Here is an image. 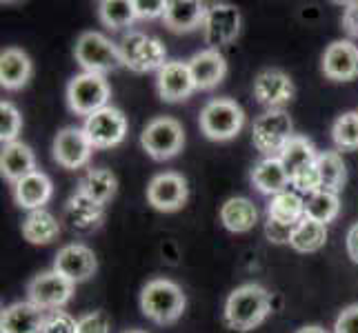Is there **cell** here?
<instances>
[{
    "label": "cell",
    "mask_w": 358,
    "mask_h": 333,
    "mask_svg": "<svg viewBox=\"0 0 358 333\" xmlns=\"http://www.w3.org/2000/svg\"><path fill=\"white\" fill-rule=\"evenodd\" d=\"M271 298L265 287L247 282L229 293L225 302V323L234 331H252L269 316Z\"/></svg>",
    "instance_id": "6da1fadb"
},
{
    "label": "cell",
    "mask_w": 358,
    "mask_h": 333,
    "mask_svg": "<svg viewBox=\"0 0 358 333\" xmlns=\"http://www.w3.org/2000/svg\"><path fill=\"white\" fill-rule=\"evenodd\" d=\"M185 304L187 300H185L182 289L165 278L150 280L141 291V309L156 325L176 323L185 311Z\"/></svg>",
    "instance_id": "7a4b0ae2"
},
{
    "label": "cell",
    "mask_w": 358,
    "mask_h": 333,
    "mask_svg": "<svg viewBox=\"0 0 358 333\" xmlns=\"http://www.w3.org/2000/svg\"><path fill=\"white\" fill-rule=\"evenodd\" d=\"M73 56H76L78 65L87 73H101V76H105L107 71L125 67L120 47L98 31L80 34L76 40V49H73Z\"/></svg>",
    "instance_id": "3957f363"
},
{
    "label": "cell",
    "mask_w": 358,
    "mask_h": 333,
    "mask_svg": "<svg viewBox=\"0 0 358 333\" xmlns=\"http://www.w3.org/2000/svg\"><path fill=\"white\" fill-rule=\"evenodd\" d=\"M294 138V125L287 111L269 109L263 116H258L252 127L254 147L267 158H278L287 142Z\"/></svg>",
    "instance_id": "277c9868"
},
{
    "label": "cell",
    "mask_w": 358,
    "mask_h": 333,
    "mask_svg": "<svg viewBox=\"0 0 358 333\" xmlns=\"http://www.w3.org/2000/svg\"><path fill=\"white\" fill-rule=\"evenodd\" d=\"M245 125V111L229 98H214L201 111V129L209 140H231Z\"/></svg>",
    "instance_id": "5b68a950"
},
{
    "label": "cell",
    "mask_w": 358,
    "mask_h": 333,
    "mask_svg": "<svg viewBox=\"0 0 358 333\" xmlns=\"http://www.w3.org/2000/svg\"><path fill=\"white\" fill-rule=\"evenodd\" d=\"M120 54L125 60V67L136 73L163 69L167 65V49L158 38L145 36L143 31H129L120 40Z\"/></svg>",
    "instance_id": "8992f818"
},
{
    "label": "cell",
    "mask_w": 358,
    "mask_h": 333,
    "mask_svg": "<svg viewBox=\"0 0 358 333\" xmlns=\"http://www.w3.org/2000/svg\"><path fill=\"white\" fill-rule=\"evenodd\" d=\"M109 82L101 73H87L83 71L78 76H73L67 87V103L73 114L78 116H92L96 111H101L109 101Z\"/></svg>",
    "instance_id": "52a82bcc"
},
{
    "label": "cell",
    "mask_w": 358,
    "mask_h": 333,
    "mask_svg": "<svg viewBox=\"0 0 358 333\" xmlns=\"http://www.w3.org/2000/svg\"><path fill=\"white\" fill-rule=\"evenodd\" d=\"M143 149L154 160H169L174 158L185 145L182 125L174 118H156L147 125L141 133Z\"/></svg>",
    "instance_id": "ba28073f"
},
{
    "label": "cell",
    "mask_w": 358,
    "mask_h": 333,
    "mask_svg": "<svg viewBox=\"0 0 358 333\" xmlns=\"http://www.w3.org/2000/svg\"><path fill=\"white\" fill-rule=\"evenodd\" d=\"M27 295L29 302L41 306L43 311L63 309L73 295V282L67 280L65 276H60L56 269L43 271V274H38L29 282Z\"/></svg>",
    "instance_id": "9c48e42d"
},
{
    "label": "cell",
    "mask_w": 358,
    "mask_h": 333,
    "mask_svg": "<svg viewBox=\"0 0 358 333\" xmlns=\"http://www.w3.org/2000/svg\"><path fill=\"white\" fill-rule=\"evenodd\" d=\"M85 133L96 149H109L118 142L125 140L127 133V118L116 107H105L92 114L85 120Z\"/></svg>",
    "instance_id": "30bf717a"
},
{
    "label": "cell",
    "mask_w": 358,
    "mask_h": 333,
    "mask_svg": "<svg viewBox=\"0 0 358 333\" xmlns=\"http://www.w3.org/2000/svg\"><path fill=\"white\" fill-rule=\"evenodd\" d=\"M205 43L209 49H216L229 45L241 31V14L234 5L225 3H216L207 9V18H205Z\"/></svg>",
    "instance_id": "8fae6325"
},
{
    "label": "cell",
    "mask_w": 358,
    "mask_h": 333,
    "mask_svg": "<svg viewBox=\"0 0 358 333\" xmlns=\"http://www.w3.org/2000/svg\"><path fill=\"white\" fill-rule=\"evenodd\" d=\"M94 145L90 142L85 129L67 127L54 140V160L65 169H80L90 163Z\"/></svg>",
    "instance_id": "7c38bea8"
},
{
    "label": "cell",
    "mask_w": 358,
    "mask_h": 333,
    "mask_svg": "<svg viewBox=\"0 0 358 333\" xmlns=\"http://www.w3.org/2000/svg\"><path fill=\"white\" fill-rule=\"evenodd\" d=\"M147 202L158 212H178L187 202V182L174 171L158 174L147 187Z\"/></svg>",
    "instance_id": "4fadbf2b"
},
{
    "label": "cell",
    "mask_w": 358,
    "mask_h": 333,
    "mask_svg": "<svg viewBox=\"0 0 358 333\" xmlns=\"http://www.w3.org/2000/svg\"><path fill=\"white\" fill-rule=\"evenodd\" d=\"M254 98L269 109H280L294 98V82L285 71L265 69L254 80Z\"/></svg>",
    "instance_id": "5bb4252c"
},
{
    "label": "cell",
    "mask_w": 358,
    "mask_h": 333,
    "mask_svg": "<svg viewBox=\"0 0 358 333\" xmlns=\"http://www.w3.org/2000/svg\"><path fill=\"white\" fill-rule=\"evenodd\" d=\"M96 267H98L96 256L90 246H85V244L63 246V249L56 253V260H54V269L60 276L71 280L73 285L90 280L96 274Z\"/></svg>",
    "instance_id": "9a60e30c"
},
{
    "label": "cell",
    "mask_w": 358,
    "mask_h": 333,
    "mask_svg": "<svg viewBox=\"0 0 358 333\" xmlns=\"http://www.w3.org/2000/svg\"><path fill=\"white\" fill-rule=\"evenodd\" d=\"M323 73L338 82L358 78V47L350 40L331 43L323 54Z\"/></svg>",
    "instance_id": "2e32d148"
},
{
    "label": "cell",
    "mask_w": 358,
    "mask_h": 333,
    "mask_svg": "<svg viewBox=\"0 0 358 333\" xmlns=\"http://www.w3.org/2000/svg\"><path fill=\"white\" fill-rule=\"evenodd\" d=\"M196 84L192 80L189 65L180 60H171L158 71V94L167 103H180L189 98Z\"/></svg>",
    "instance_id": "e0dca14e"
},
{
    "label": "cell",
    "mask_w": 358,
    "mask_h": 333,
    "mask_svg": "<svg viewBox=\"0 0 358 333\" xmlns=\"http://www.w3.org/2000/svg\"><path fill=\"white\" fill-rule=\"evenodd\" d=\"M189 73L196 89H212L218 82H223L227 73V60L216 49H203L194 54L189 60Z\"/></svg>",
    "instance_id": "ac0fdd59"
},
{
    "label": "cell",
    "mask_w": 358,
    "mask_h": 333,
    "mask_svg": "<svg viewBox=\"0 0 358 333\" xmlns=\"http://www.w3.org/2000/svg\"><path fill=\"white\" fill-rule=\"evenodd\" d=\"M207 5L199 3V0H169L165 9V27L182 34V31H194L196 27L205 24L207 18Z\"/></svg>",
    "instance_id": "d6986e66"
},
{
    "label": "cell",
    "mask_w": 358,
    "mask_h": 333,
    "mask_svg": "<svg viewBox=\"0 0 358 333\" xmlns=\"http://www.w3.org/2000/svg\"><path fill=\"white\" fill-rule=\"evenodd\" d=\"M45 311L34 302H16L0 316V333H41Z\"/></svg>",
    "instance_id": "ffe728a7"
},
{
    "label": "cell",
    "mask_w": 358,
    "mask_h": 333,
    "mask_svg": "<svg viewBox=\"0 0 358 333\" xmlns=\"http://www.w3.org/2000/svg\"><path fill=\"white\" fill-rule=\"evenodd\" d=\"M0 171L9 182H18L24 176L36 171V156L27 145L22 142H9L3 145V154H0Z\"/></svg>",
    "instance_id": "44dd1931"
},
{
    "label": "cell",
    "mask_w": 358,
    "mask_h": 333,
    "mask_svg": "<svg viewBox=\"0 0 358 333\" xmlns=\"http://www.w3.org/2000/svg\"><path fill=\"white\" fill-rule=\"evenodd\" d=\"M31 78V60L18 47H9L0 54V84L5 89H20Z\"/></svg>",
    "instance_id": "7402d4cb"
},
{
    "label": "cell",
    "mask_w": 358,
    "mask_h": 333,
    "mask_svg": "<svg viewBox=\"0 0 358 333\" xmlns=\"http://www.w3.org/2000/svg\"><path fill=\"white\" fill-rule=\"evenodd\" d=\"M52 180H49L43 171H34V174L24 176L22 180H18L14 184V198L22 209H29V212H36V209H43V205H47V200L52 198Z\"/></svg>",
    "instance_id": "603a6c76"
},
{
    "label": "cell",
    "mask_w": 358,
    "mask_h": 333,
    "mask_svg": "<svg viewBox=\"0 0 358 333\" xmlns=\"http://www.w3.org/2000/svg\"><path fill=\"white\" fill-rule=\"evenodd\" d=\"M252 182L258 191L271 195V198L282 193V191H287V187L292 184L289 174H287V169L282 167L280 158L261 160V163H258L252 171Z\"/></svg>",
    "instance_id": "cb8c5ba5"
},
{
    "label": "cell",
    "mask_w": 358,
    "mask_h": 333,
    "mask_svg": "<svg viewBox=\"0 0 358 333\" xmlns=\"http://www.w3.org/2000/svg\"><path fill=\"white\" fill-rule=\"evenodd\" d=\"M220 222L234 233H245L254 229L258 222V212L252 200L247 198H229L220 207Z\"/></svg>",
    "instance_id": "d4e9b609"
},
{
    "label": "cell",
    "mask_w": 358,
    "mask_h": 333,
    "mask_svg": "<svg viewBox=\"0 0 358 333\" xmlns=\"http://www.w3.org/2000/svg\"><path fill=\"white\" fill-rule=\"evenodd\" d=\"M58 233H60L58 220L49 212H45V209L29 212V216L22 222V236L31 244H49L58 238Z\"/></svg>",
    "instance_id": "484cf974"
},
{
    "label": "cell",
    "mask_w": 358,
    "mask_h": 333,
    "mask_svg": "<svg viewBox=\"0 0 358 333\" xmlns=\"http://www.w3.org/2000/svg\"><path fill=\"white\" fill-rule=\"evenodd\" d=\"M116 187V176L109 169H90L78 184V193L87 195V198L96 200L98 205H105L114 198Z\"/></svg>",
    "instance_id": "4316f807"
},
{
    "label": "cell",
    "mask_w": 358,
    "mask_h": 333,
    "mask_svg": "<svg viewBox=\"0 0 358 333\" xmlns=\"http://www.w3.org/2000/svg\"><path fill=\"white\" fill-rule=\"evenodd\" d=\"M267 218L285 222V225H299L305 218V200L296 191H282L267 205Z\"/></svg>",
    "instance_id": "83f0119b"
},
{
    "label": "cell",
    "mask_w": 358,
    "mask_h": 333,
    "mask_svg": "<svg viewBox=\"0 0 358 333\" xmlns=\"http://www.w3.org/2000/svg\"><path fill=\"white\" fill-rule=\"evenodd\" d=\"M316 169L320 176V189L327 191H341L345 180H348V169L338 151H323L316 158Z\"/></svg>",
    "instance_id": "f1b7e54d"
},
{
    "label": "cell",
    "mask_w": 358,
    "mask_h": 333,
    "mask_svg": "<svg viewBox=\"0 0 358 333\" xmlns=\"http://www.w3.org/2000/svg\"><path fill=\"white\" fill-rule=\"evenodd\" d=\"M325 240H327V227L323 222L305 216L299 225H296L289 244L301 253H312V251H318L320 246L325 244Z\"/></svg>",
    "instance_id": "f546056e"
},
{
    "label": "cell",
    "mask_w": 358,
    "mask_h": 333,
    "mask_svg": "<svg viewBox=\"0 0 358 333\" xmlns=\"http://www.w3.org/2000/svg\"><path fill=\"white\" fill-rule=\"evenodd\" d=\"M278 158H280L282 167L287 169V174L292 178L296 171H301L303 167L314 165L318 154H316V147L307 138H303V135H294V138L287 142V147L282 149V154Z\"/></svg>",
    "instance_id": "4dcf8cb0"
},
{
    "label": "cell",
    "mask_w": 358,
    "mask_h": 333,
    "mask_svg": "<svg viewBox=\"0 0 358 333\" xmlns=\"http://www.w3.org/2000/svg\"><path fill=\"white\" fill-rule=\"evenodd\" d=\"M67 216L71 218L73 227L76 229H94L98 222L103 220V205H98L96 200L87 198V195L76 193L71 195L67 202Z\"/></svg>",
    "instance_id": "1f68e13d"
},
{
    "label": "cell",
    "mask_w": 358,
    "mask_h": 333,
    "mask_svg": "<svg viewBox=\"0 0 358 333\" xmlns=\"http://www.w3.org/2000/svg\"><path fill=\"white\" fill-rule=\"evenodd\" d=\"M338 209H341V200L334 191L318 189L305 198V216L323 222V225H327V222H331L338 216Z\"/></svg>",
    "instance_id": "d6a6232c"
},
{
    "label": "cell",
    "mask_w": 358,
    "mask_h": 333,
    "mask_svg": "<svg viewBox=\"0 0 358 333\" xmlns=\"http://www.w3.org/2000/svg\"><path fill=\"white\" fill-rule=\"evenodd\" d=\"M98 16L109 29H122L138 18L136 16V5L129 0H103L98 5Z\"/></svg>",
    "instance_id": "836d02e7"
},
{
    "label": "cell",
    "mask_w": 358,
    "mask_h": 333,
    "mask_svg": "<svg viewBox=\"0 0 358 333\" xmlns=\"http://www.w3.org/2000/svg\"><path fill=\"white\" fill-rule=\"evenodd\" d=\"M331 138H334L336 147L343 151L358 149V111H348V114H343L334 122Z\"/></svg>",
    "instance_id": "e575fe53"
},
{
    "label": "cell",
    "mask_w": 358,
    "mask_h": 333,
    "mask_svg": "<svg viewBox=\"0 0 358 333\" xmlns=\"http://www.w3.org/2000/svg\"><path fill=\"white\" fill-rule=\"evenodd\" d=\"M22 127V116L11 103H0V140L3 145L16 142V135Z\"/></svg>",
    "instance_id": "d590c367"
},
{
    "label": "cell",
    "mask_w": 358,
    "mask_h": 333,
    "mask_svg": "<svg viewBox=\"0 0 358 333\" xmlns=\"http://www.w3.org/2000/svg\"><path fill=\"white\" fill-rule=\"evenodd\" d=\"M76 331H78V323L67 311L60 309L45 311V323L41 333H76Z\"/></svg>",
    "instance_id": "8d00e7d4"
},
{
    "label": "cell",
    "mask_w": 358,
    "mask_h": 333,
    "mask_svg": "<svg viewBox=\"0 0 358 333\" xmlns=\"http://www.w3.org/2000/svg\"><path fill=\"white\" fill-rule=\"evenodd\" d=\"M292 187L299 191V193H314L320 189V176H318V169H316V163L310 165V167H303L301 171H296V174L289 178Z\"/></svg>",
    "instance_id": "74e56055"
},
{
    "label": "cell",
    "mask_w": 358,
    "mask_h": 333,
    "mask_svg": "<svg viewBox=\"0 0 358 333\" xmlns=\"http://www.w3.org/2000/svg\"><path fill=\"white\" fill-rule=\"evenodd\" d=\"M112 323L105 311H92L78 320V331L76 333H109Z\"/></svg>",
    "instance_id": "f35d334b"
},
{
    "label": "cell",
    "mask_w": 358,
    "mask_h": 333,
    "mask_svg": "<svg viewBox=\"0 0 358 333\" xmlns=\"http://www.w3.org/2000/svg\"><path fill=\"white\" fill-rule=\"evenodd\" d=\"M294 229H296V225H285V222H278V220H271V218H267V225H265L267 240L274 242V244L292 242Z\"/></svg>",
    "instance_id": "ab89813d"
},
{
    "label": "cell",
    "mask_w": 358,
    "mask_h": 333,
    "mask_svg": "<svg viewBox=\"0 0 358 333\" xmlns=\"http://www.w3.org/2000/svg\"><path fill=\"white\" fill-rule=\"evenodd\" d=\"M334 333H358V304H350L341 311L334 325Z\"/></svg>",
    "instance_id": "60d3db41"
},
{
    "label": "cell",
    "mask_w": 358,
    "mask_h": 333,
    "mask_svg": "<svg viewBox=\"0 0 358 333\" xmlns=\"http://www.w3.org/2000/svg\"><path fill=\"white\" fill-rule=\"evenodd\" d=\"M136 16L138 18H158L165 16L167 3L165 0H136Z\"/></svg>",
    "instance_id": "b9f144b4"
},
{
    "label": "cell",
    "mask_w": 358,
    "mask_h": 333,
    "mask_svg": "<svg viewBox=\"0 0 358 333\" xmlns=\"http://www.w3.org/2000/svg\"><path fill=\"white\" fill-rule=\"evenodd\" d=\"M343 27L350 36H358V3H348L343 11Z\"/></svg>",
    "instance_id": "7bdbcfd3"
},
{
    "label": "cell",
    "mask_w": 358,
    "mask_h": 333,
    "mask_svg": "<svg viewBox=\"0 0 358 333\" xmlns=\"http://www.w3.org/2000/svg\"><path fill=\"white\" fill-rule=\"evenodd\" d=\"M348 253H350V258L354 262H358V222L348 233Z\"/></svg>",
    "instance_id": "ee69618b"
},
{
    "label": "cell",
    "mask_w": 358,
    "mask_h": 333,
    "mask_svg": "<svg viewBox=\"0 0 358 333\" xmlns=\"http://www.w3.org/2000/svg\"><path fill=\"white\" fill-rule=\"evenodd\" d=\"M296 333H327L323 327H303V329H299Z\"/></svg>",
    "instance_id": "f6af8a7d"
},
{
    "label": "cell",
    "mask_w": 358,
    "mask_h": 333,
    "mask_svg": "<svg viewBox=\"0 0 358 333\" xmlns=\"http://www.w3.org/2000/svg\"><path fill=\"white\" fill-rule=\"evenodd\" d=\"M122 333H145V331H138V329H129V331H122Z\"/></svg>",
    "instance_id": "bcb514c9"
}]
</instances>
